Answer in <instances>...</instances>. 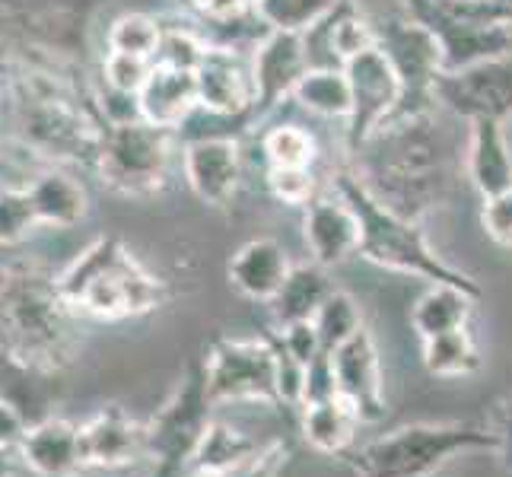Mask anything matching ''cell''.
<instances>
[{
  "mask_svg": "<svg viewBox=\"0 0 512 477\" xmlns=\"http://www.w3.org/2000/svg\"><path fill=\"white\" fill-rule=\"evenodd\" d=\"M23 465L39 477H74L83 471L80 427L64 417H42L26 427L20 439Z\"/></svg>",
  "mask_w": 512,
  "mask_h": 477,
  "instance_id": "cell-20",
  "label": "cell"
},
{
  "mask_svg": "<svg viewBox=\"0 0 512 477\" xmlns=\"http://www.w3.org/2000/svg\"><path fill=\"white\" fill-rule=\"evenodd\" d=\"M331 280L325 274L322 264H293L290 277L284 280V287L277 290V296L271 299L274 309V322L277 328H287L296 322H312L319 306L331 296Z\"/></svg>",
  "mask_w": 512,
  "mask_h": 477,
  "instance_id": "cell-24",
  "label": "cell"
},
{
  "mask_svg": "<svg viewBox=\"0 0 512 477\" xmlns=\"http://www.w3.org/2000/svg\"><path fill=\"white\" fill-rule=\"evenodd\" d=\"M443 58V74L512 55V10L484 0H404Z\"/></svg>",
  "mask_w": 512,
  "mask_h": 477,
  "instance_id": "cell-6",
  "label": "cell"
},
{
  "mask_svg": "<svg viewBox=\"0 0 512 477\" xmlns=\"http://www.w3.org/2000/svg\"><path fill=\"white\" fill-rule=\"evenodd\" d=\"M423 366H427L433 376H443V379L478 373L481 357H478V347H474L468 328L436 334V338L423 341Z\"/></svg>",
  "mask_w": 512,
  "mask_h": 477,
  "instance_id": "cell-30",
  "label": "cell"
},
{
  "mask_svg": "<svg viewBox=\"0 0 512 477\" xmlns=\"http://www.w3.org/2000/svg\"><path fill=\"white\" fill-rule=\"evenodd\" d=\"M478 449L497 452V433L471 423H414L363 446L353 455V468L357 477H430L455 455Z\"/></svg>",
  "mask_w": 512,
  "mask_h": 477,
  "instance_id": "cell-7",
  "label": "cell"
},
{
  "mask_svg": "<svg viewBox=\"0 0 512 477\" xmlns=\"http://www.w3.org/2000/svg\"><path fill=\"white\" fill-rule=\"evenodd\" d=\"M338 398V379H334V363L331 353H319L309 366H306V388H303V408L306 404H319Z\"/></svg>",
  "mask_w": 512,
  "mask_h": 477,
  "instance_id": "cell-41",
  "label": "cell"
},
{
  "mask_svg": "<svg viewBox=\"0 0 512 477\" xmlns=\"http://www.w3.org/2000/svg\"><path fill=\"white\" fill-rule=\"evenodd\" d=\"M166 26L150 13H121L109 26V51H125V55H140L156 61V51L163 45Z\"/></svg>",
  "mask_w": 512,
  "mask_h": 477,
  "instance_id": "cell-32",
  "label": "cell"
},
{
  "mask_svg": "<svg viewBox=\"0 0 512 477\" xmlns=\"http://www.w3.org/2000/svg\"><path fill=\"white\" fill-rule=\"evenodd\" d=\"M379 48L388 55V61H392L395 74L401 80V102L388 125L433 115L436 77L443 74V58H439V45L433 35L423 29L414 16L404 13V16H392V20L379 26Z\"/></svg>",
  "mask_w": 512,
  "mask_h": 477,
  "instance_id": "cell-9",
  "label": "cell"
},
{
  "mask_svg": "<svg viewBox=\"0 0 512 477\" xmlns=\"http://www.w3.org/2000/svg\"><path fill=\"white\" fill-rule=\"evenodd\" d=\"M268 188L284 204H309L319 194L312 169H268Z\"/></svg>",
  "mask_w": 512,
  "mask_h": 477,
  "instance_id": "cell-39",
  "label": "cell"
},
{
  "mask_svg": "<svg viewBox=\"0 0 512 477\" xmlns=\"http://www.w3.org/2000/svg\"><path fill=\"white\" fill-rule=\"evenodd\" d=\"M83 471H125L150 462V430L125 408H102L80 423Z\"/></svg>",
  "mask_w": 512,
  "mask_h": 477,
  "instance_id": "cell-15",
  "label": "cell"
},
{
  "mask_svg": "<svg viewBox=\"0 0 512 477\" xmlns=\"http://www.w3.org/2000/svg\"><path fill=\"white\" fill-rule=\"evenodd\" d=\"M497 439H500V455L506 458V465L512 468V398L503 404V411H500V423H497Z\"/></svg>",
  "mask_w": 512,
  "mask_h": 477,
  "instance_id": "cell-45",
  "label": "cell"
},
{
  "mask_svg": "<svg viewBox=\"0 0 512 477\" xmlns=\"http://www.w3.org/2000/svg\"><path fill=\"white\" fill-rule=\"evenodd\" d=\"M293 264L290 255L280 242L274 239H252L229 261V280L233 287L255 299V303H271L277 290L284 287V280L290 277Z\"/></svg>",
  "mask_w": 512,
  "mask_h": 477,
  "instance_id": "cell-22",
  "label": "cell"
},
{
  "mask_svg": "<svg viewBox=\"0 0 512 477\" xmlns=\"http://www.w3.org/2000/svg\"><path fill=\"white\" fill-rule=\"evenodd\" d=\"M204 20L214 23H236L245 13H252V0H188Z\"/></svg>",
  "mask_w": 512,
  "mask_h": 477,
  "instance_id": "cell-43",
  "label": "cell"
},
{
  "mask_svg": "<svg viewBox=\"0 0 512 477\" xmlns=\"http://www.w3.org/2000/svg\"><path fill=\"white\" fill-rule=\"evenodd\" d=\"M312 67L306 35L299 32H274L268 29L264 39L252 51V77H255V121L274 112L287 96H293L296 83Z\"/></svg>",
  "mask_w": 512,
  "mask_h": 477,
  "instance_id": "cell-16",
  "label": "cell"
},
{
  "mask_svg": "<svg viewBox=\"0 0 512 477\" xmlns=\"http://www.w3.org/2000/svg\"><path fill=\"white\" fill-rule=\"evenodd\" d=\"M35 207V217L45 226L67 229L86 217V191L77 179H70L61 169H48L35 175V182L26 185Z\"/></svg>",
  "mask_w": 512,
  "mask_h": 477,
  "instance_id": "cell-26",
  "label": "cell"
},
{
  "mask_svg": "<svg viewBox=\"0 0 512 477\" xmlns=\"http://www.w3.org/2000/svg\"><path fill=\"white\" fill-rule=\"evenodd\" d=\"M312 325L319 331L325 353H331L341 344H347L353 334L363 328V315H360L357 303H353V296H347L341 290H331V296L319 306V312H315Z\"/></svg>",
  "mask_w": 512,
  "mask_h": 477,
  "instance_id": "cell-34",
  "label": "cell"
},
{
  "mask_svg": "<svg viewBox=\"0 0 512 477\" xmlns=\"http://www.w3.org/2000/svg\"><path fill=\"white\" fill-rule=\"evenodd\" d=\"M258 443L245 433L226 427V423H210L204 430L198 449L191 455L188 468H201V471H217V474H233L239 468H249L258 462Z\"/></svg>",
  "mask_w": 512,
  "mask_h": 477,
  "instance_id": "cell-28",
  "label": "cell"
},
{
  "mask_svg": "<svg viewBox=\"0 0 512 477\" xmlns=\"http://www.w3.org/2000/svg\"><path fill=\"white\" fill-rule=\"evenodd\" d=\"M74 309L58 277L35 264L0 268V353L32 373L51 376L74 353Z\"/></svg>",
  "mask_w": 512,
  "mask_h": 477,
  "instance_id": "cell-1",
  "label": "cell"
},
{
  "mask_svg": "<svg viewBox=\"0 0 512 477\" xmlns=\"http://www.w3.org/2000/svg\"><path fill=\"white\" fill-rule=\"evenodd\" d=\"M61 296L77 315L118 322L163 303V284L112 236L96 239L58 277Z\"/></svg>",
  "mask_w": 512,
  "mask_h": 477,
  "instance_id": "cell-2",
  "label": "cell"
},
{
  "mask_svg": "<svg viewBox=\"0 0 512 477\" xmlns=\"http://www.w3.org/2000/svg\"><path fill=\"white\" fill-rule=\"evenodd\" d=\"M261 150L268 159V169H312L315 156V140L309 131L299 125H277L261 137Z\"/></svg>",
  "mask_w": 512,
  "mask_h": 477,
  "instance_id": "cell-33",
  "label": "cell"
},
{
  "mask_svg": "<svg viewBox=\"0 0 512 477\" xmlns=\"http://www.w3.org/2000/svg\"><path fill=\"white\" fill-rule=\"evenodd\" d=\"M29 427V420L26 414L16 408V404L10 398L0 395V443H7V446H20V439Z\"/></svg>",
  "mask_w": 512,
  "mask_h": 477,
  "instance_id": "cell-44",
  "label": "cell"
},
{
  "mask_svg": "<svg viewBox=\"0 0 512 477\" xmlns=\"http://www.w3.org/2000/svg\"><path fill=\"white\" fill-rule=\"evenodd\" d=\"M274 344V363H277V404L287 408H303V388H306V366L299 363L280 338H271Z\"/></svg>",
  "mask_w": 512,
  "mask_h": 477,
  "instance_id": "cell-37",
  "label": "cell"
},
{
  "mask_svg": "<svg viewBox=\"0 0 512 477\" xmlns=\"http://www.w3.org/2000/svg\"><path fill=\"white\" fill-rule=\"evenodd\" d=\"M427 118L385 125L373 137L376 144H382L379 156L369 163V172L379 182V188H373L376 198L411 220L430 210L446 188L443 147H439V137L427 131Z\"/></svg>",
  "mask_w": 512,
  "mask_h": 477,
  "instance_id": "cell-4",
  "label": "cell"
},
{
  "mask_svg": "<svg viewBox=\"0 0 512 477\" xmlns=\"http://www.w3.org/2000/svg\"><path fill=\"white\" fill-rule=\"evenodd\" d=\"M360 417L347 401L331 398L303 408V436L306 443L322 455H347L357 439Z\"/></svg>",
  "mask_w": 512,
  "mask_h": 477,
  "instance_id": "cell-27",
  "label": "cell"
},
{
  "mask_svg": "<svg viewBox=\"0 0 512 477\" xmlns=\"http://www.w3.org/2000/svg\"><path fill=\"white\" fill-rule=\"evenodd\" d=\"M478 296L481 293H471V290L455 287V284H433L411 309L414 331L427 341V338H436V334L468 328L471 306Z\"/></svg>",
  "mask_w": 512,
  "mask_h": 477,
  "instance_id": "cell-25",
  "label": "cell"
},
{
  "mask_svg": "<svg viewBox=\"0 0 512 477\" xmlns=\"http://www.w3.org/2000/svg\"><path fill=\"white\" fill-rule=\"evenodd\" d=\"M293 99L306 112L319 118H350L353 99H350V80L344 67H309L306 77L296 83Z\"/></svg>",
  "mask_w": 512,
  "mask_h": 477,
  "instance_id": "cell-29",
  "label": "cell"
},
{
  "mask_svg": "<svg viewBox=\"0 0 512 477\" xmlns=\"http://www.w3.org/2000/svg\"><path fill=\"white\" fill-rule=\"evenodd\" d=\"M207 48L210 45H204L198 35L188 32V29H166L163 32V45H160V51H156V64L194 70L201 64Z\"/></svg>",
  "mask_w": 512,
  "mask_h": 477,
  "instance_id": "cell-38",
  "label": "cell"
},
{
  "mask_svg": "<svg viewBox=\"0 0 512 477\" xmlns=\"http://www.w3.org/2000/svg\"><path fill=\"white\" fill-rule=\"evenodd\" d=\"M156 477H172V471H160V468H156Z\"/></svg>",
  "mask_w": 512,
  "mask_h": 477,
  "instance_id": "cell-48",
  "label": "cell"
},
{
  "mask_svg": "<svg viewBox=\"0 0 512 477\" xmlns=\"http://www.w3.org/2000/svg\"><path fill=\"white\" fill-rule=\"evenodd\" d=\"M198 83V109L214 118H233L255 125V77L252 58L236 55L233 48H207L194 67Z\"/></svg>",
  "mask_w": 512,
  "mask_h": 477,
  "instance_id": "cell-14",
  "label": "cell"
},
{
  "mask_svg": "<svg viewBox=\"0 0 512 477\" xmlns=\"http://www.w3.org/2000/svg\"><path fill=\"white\" fill-rule=\"evenodd\" d=\"M334 191L353 207V214L360 220V252L357 255L379 264V268L414 274V277L430 280V284H455L471 293H481L468 274L455 271L452 264H446L430 249L427 236L417 229V220L404 217L398 210L388 207L385 201H379L376 191L369 188L360 175L341 172L338 179H334Z\"/></svg>",
  "mask_w": 512,
  "mask_h": 477,
  "instance_id": "cell-3",
  "label": "cell"
},
{
  "mask_svg": "<svg viewBox=\"0 0 512 477\" xmlns=\"http://www.w3.org/2000/svg\"><path fill=\"white\" fill-rule=\"evenodd\" d=\"M303 236L312 261L322 268L344 264L350 255L360 252V220L338 191L315 194L306 204Z\"/></svg>",
  "mask_w": 512,
  "mask_h": 477,
  "instance_id": "cell-19",
  "label": "cell"
},
{
  "mask_svg": "<svg viewBox=\"0 0 512 477\" xmlns=\"http://www.w3.org/2000/svg\"><path fill=\"white\" fill-rule=\"evenodd\" d=\"M23 465L20 446H7L0 443V477H16V468Z\"/></svg>",
  "mask_w": 512,
  "mask_h": 477,
  "instance_id": "cell-46",
  "label": "cell"
},
{
  "mask_svg": "<svg viewBox=\"0 0 512 477\" xmlns=\"http://www.w3.org/2000/svg\"><path fill=\"white\" fill-rule=\"evenodd\" d=\"M436 105L471 121L512 118V55L436 77Z\"/></svg>",
  "mask_w": 512,
  "mask_h": 477,
  "instance_id": "cell-13",
  "label": "cell"
},
{
  "mask_svg": "<svg viewBox=\"0 0 512 477\" xmlns=\"http://www.w3.org/2000/svg\"><path fill=\"white\" fill-rule=\"evenodd\" d=\"M344 74L350 80L353 99V109L347 118V150L363 153V147L379 134V128L392 121L401 102V80L379 45L350 58L344 64Z\"/></svg>",
  "mask_w": 512,
  "mask_h": 477,
  "instance_id": "cell-12",
  "label": "cell"
},
{
  "mask_svg": "<svg viewBox=\"0 0 512 477\" xmlns=\"http://www.w3.org/2000/svg\"><path fill=\"white\" fill-rule=\"evenodd\" d=\"M188 188L204 204H226L242 179V153L236 137H191L182 153Z\"/></svg>",
  "mask_w": 512,
  "mask_h": 477,
  "instance_id": "cell-18",
  "label": "cell"
},
{
  "mask_svg": "<svg viewBox=\"0 0 512 477\" xmlns=\"http://www.w3.org/2000/svg\"><path fill=\"white\" fill-rule=\"evenodd\" d=\"M175 131L156 128L150 121L105 128L96 153V169L102 182L121 194H153L160 191L169 172Z\"/></svg>",
  "mask_w": 512,
  "mask_h": 477,
  "instance_id": "cell-8",
  "label": "cell"
},
{
  "mask_svg": "<svg viewBox=\"0 0 512 477\" xmlns=\"http://www.w3.org/2000/svg\"><path fill=\"white\" fill-rule=\"evenodd\" d=\"M481 223L493 242L503 245V249H512V188L503 194H493V198H484Z\"/></svg>",
  "mask_w": 512,
  "mask_h": 477,
  "instance_id": "cell-40",
  "label": "cell"
},
{
  "mask_svg": "<svg viewBox=\"0 0 512 477\" xmlns=\"http://www.w3.org/2000/svg\"><path fill=\"white\" fill-rule=\"evenodd\" d=\"M153 64H156V61L140 58V55H125V51H109V55H105V64H102V80H105V86H109V90L140 96V90H144V83H147L150 74H153Z\"/></svg>",
  "mask_w": 512,
  "mask_h": 477,
  "instance_id": "cell-36",
  "label": "cell"
},
{
  "mask_svg": "<svg viewBox=\"0 0 512 477\" xmlns=\"http://www.w3.org/2000/svg\"><path fill=\"white\" fill-rule=\"evenodd\" d=\"M465 169L481 198H493L512 188V147L500 121H471Z\"/></svg>",
  "mask_w": 512,
  "mask_h": 477,
  "instance_id": "cell-23",
  "label": "cell"
},
{
  "mask_svg": "<svg viewBox=\"0 0 512 477\" xmlns=\"http://www.w3.org/2000/svg\"><path fill=\"white\" fill-rule=\"evenodd\" d=\"M188 477H229V474H217V471H201V468H191Z\"/></svg>",
  "mask_w": 512,
  "mask_h": 477,
  "instance_id": "cell-47",
  "label": "cell"
},
{
  "mask_svg": "<svg viewBox=\"0 0 512 477\" xmlns=\"http://www.w3.org/2000/svg\"><path fill=\"white\" fill-rule=\"evenodd\" d=\"M210 408L214 398L207 392L204 366L191 369L185 382L175 388V395L156 411L153 420H147L150 430V462H156L160 471H182L191 465V455L198 449L204 430L210 427Z\"/></svg>",
  "mask_w": 512,
  "mask_h": 477,
  "instance_id": "cell-10",
  "label": "cell"
},
{
  "mask_svg": "<svg viewBox=\"0 0 512 477\" xmlns=\"http://www.w3.org/2000/svg\"><path fill=\"white\" fill-rule=\"evenodd\" d=\"M140 115L156 128L175 131L198 112V83H194V70L153 64V74L140 90Z\"/></svg>",
  "mask_w": 512,
  "mask_h": 477,
  "instance_id": "cell-21",
  "label": "cell"
},
{
  "mask_svg": "<svg viewBox=\"0 0 512 477\" xmlns=\"http://www.w3.org/2000/svg\"><path fill=\"white\" fill-rule=\"evenodd\" d=\"M280 344L287 347V353H293V357L309 366L319 353H325L322 347V338H319V331H315L312 322H296V325H287V328H280Z\"/></svg>",
  "mask_w": 512,
  "mask_h": 477,
  "instance_id": "cell-42",
  "label": "cell"
},
{
  "mask_svg": "<svg viewBox=\"0 0 512 477\" xmlns=\"http://www.w3.org/2000/svg\"><path fill=\"white\" fill-rule=\"evenodd\" d=\"M39 226L29 188H4L0 185V245L23 242Z\"/></svg>",
  "mask_w": 512,
  "mask_h": 477,
  "instance_id": "cell-35",
  "label": "cell"
},
{
  "mask_svg": "<svg viewBox=\"0 0 512 477\" xmlns=\"http://www.w3.org/2000/svg\"><path fill=\"white\" fill-rule=\"evenodd\" d=\"M10 134L39 156L96 163L105 131H96L93 121H86L58 83L20 77L10 90Z\"/></svg>",
  "mask_w": 512,
  "mask_h": 477,
  "instance_id": "cell-5",
  "label": "cell"
},
{
  "mask_svg": "<svg viewBox=\"0 0 512 477\" xmlns=\"http://www.w3.org/2000/svg\"><path fill=\"white\" fill-rule=\"evenodd\" d=\"M331 363H334V379H338V398L357 411L360 423L379 420L385 414L382 366L369 331L360 328L347 344L331 350Z\"/></svg>",
  "mask_w": 512,
  "mask_h": 477,
  "instance_id": "cell-17",
  "label": "cell"
},
{
  "mask_svg": "<svg viewBox=\"0 0 512 477\" xmlns=\"http://www.w3.org/2000/svg\"><path fill=\"white\" fill-rule=\"evenodd\" d=\"M204 379L214 404L268 401L277 404V363L271 338H223L207 350Z\"/></svg>",
  "mask_w": 512,
  "mask_h": 477,
  "instance_id": "cell-11",
  "label": "cell"
},
{
  "mask_svg": "<svg viewBox=\"0 0 512 477\" xmlns=\"http://www.w3.org/2000/svg\"><path fill=\"white\" fill-rule=\"evenodd\" d=\"M338 7V0H252V16L264 29L306 35Z\"/></svg>",
  "mask_w": 512,
  "mask_h": 477,
  "instance_id": "cell-31",
  "label": "cell"
}]
</instances>
